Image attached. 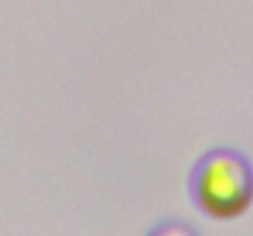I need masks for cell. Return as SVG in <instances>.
<instances>
[{
  "label": "cell",
  "mask_w": 253,
  "mask_h": 236,
  "mask_svg": "<svg viewBox=\"0 0 253 236\" xmlns=\"http://www.w3.org/2000/svg\"><path fill=\"white\" fill-rule=\"evenodd\" d=\"M187 192L199 214L214 222L241 219L253 207V160L231 145L211 148L192 165Z\"/></svg>",
  "instance_id": "1"
},
{
  "label": "cell",
  "mask_w": 253,
  "mask_h": 236,
  "mask_svg": "<svg viewBox=\"0 0 253 236\" xmlns=\"http://www.w3.org/2000/svg\"><path fill=\"white\" fill-rule=\"evenodd\" d=\"M182 232V234H189V232H194L192 227H187V224H179V222H163V224H158V227H153L150 229V234H165V232Z\"/></svg>",
  "instance_id": "2"
}]
</instances>
